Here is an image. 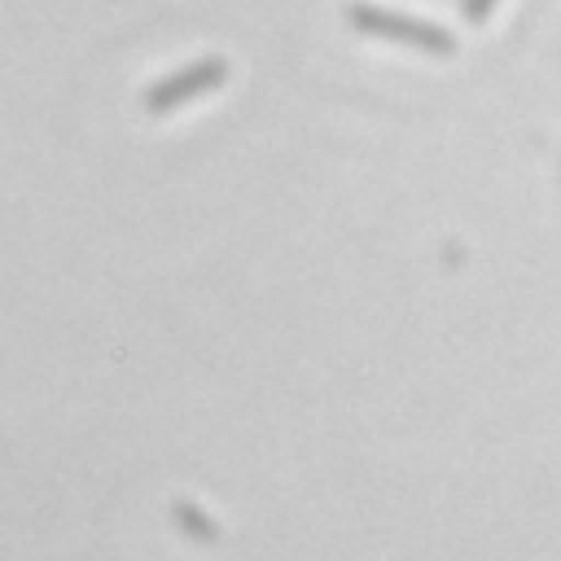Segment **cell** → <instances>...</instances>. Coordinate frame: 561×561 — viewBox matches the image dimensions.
Segmentation results:
<instances>
[{
    "label": "cell",
    "instance_id": "cell-1",
    "mask_svg": "<svg viewBox=\"0 0 561 561\" xmlns=\"http://www.w3.org/2000/svg\"><path fill=\"white\" fill-rule=\"evenodd\" d=\"M346 22H351L359 35L394 39V44L421 48V53H430V57H451V53H456V35L443 31L438 22H425V18H412V13H399V9H381V4H368V0L346 4Z\"/></svg>",
    "mask_w": 561,
    "mask_h": 561
},
{
    "label": "cell",
    "instance_id": "cell-2",
    "mask_svg": "<svg viewBox=\"0 0 561 561\" xmlns=\"http://www.w3.org/2000/svg\"><path fill=\"white\" fill-rule=\"evenodd\" d=\"M224 79H228V61H224V57H197V61L180 66L175 75L149 83L145 110H149V114H167V110H175V105H184V101H193V96L219 88Z\"/></svg>",
    "mask_w": 561,
    "mask_h": 561
},
{
    "label": "cell",
    "instance_id": "cell-3",
    "mask_svg": "<svg viewBox=\"0 0 561 561\" xmlns=\"http://www.w3.org/2000/svg\"><path fill=\"white\" fill-rule=\"evenodd\" d=\"M171 517H175V526L184 530V535H193V539H202V543H215L219 539V526L202 513V508H193V504H171Z\"/></svg>",
    "mask_w": 561,
    "mask_h": 561
},
{
    "label": "cell",
    "instance_id": "cell-4",
    "mask_svg": "<svg viewBox=\"0 0 561 561\" xmlns=\"http://www.w3.org/2000/svg\"><path fill=\"white\" fill-rule=\"evenodd\" d=\"M491 9H495V0H460V13L469 26H482L491 18Z\"/></svg>",
    "mask_w": 561,
    "mask_h": 561
}]
</instances>
